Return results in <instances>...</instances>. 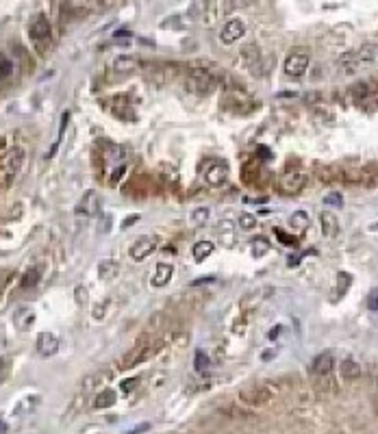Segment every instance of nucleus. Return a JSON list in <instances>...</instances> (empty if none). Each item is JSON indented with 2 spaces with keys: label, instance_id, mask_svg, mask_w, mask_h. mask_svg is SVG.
I'll return each mask as SVG.
<instances>
[{
  "label": "nucleus",
  "instance_id": "obj_1",
  "mask_svg": "<svg viewBox=\"0 0 378 434\" xmlns=\"http://www.w3.org/2000/svg\"><path fill=\"white\" fill-rule=\"evenodd\" d=\"M202 176H205L207 184H211V187H222V184L228 180V163L222 159H213L211 163H207Z\"/></svg>",
  "mask_w": 378,
  "mask_h": 434
},
{
  "label": "nucleus",
  "instance_id": "obj_2",
  "mask_svg": "<svg viewBox=\"0 0 378 434\" xmlns=\"http://www.w3.org/2000/svg\"><path fill=\"white\" fill-rule=\"evenodd\" d=\"M187 87L196 94H211L215 89V78L207 70H191L187 74Z\"/></svg>",
  "mask_w": 378,
  "mask_h": 434
},
{
  "label": "nucleus",
  "instance_id": "obj_3",
  "mask_svg": "<svg viewBox=\"0 0 378 434\" xmlns=\"http://www.w3.org/2000/svg\"><path fill=\"white\" fill-rule=\"evenodd\" d=\"M244 35H246V24L241 22V20H237V18L228 20V22L220 28V42H222L224 46L235 44L237 39H241Z\"/></svg>",
  "mask_w": 378,
  "mask_h": 434
},
{
  "label": "nucleus",
  "instance_id": "obj_4",
  "mask_svg": "<svg viewBox=\"0 0 378 434\" xmlns=\"http://www.w3.org/2000/svg\"><path fill=\"white\" fill-rule=\"evenodd\" d=\"M285 74L292 76V78H298L302 76L309 68V54L307 52H292L289 57L285 59Z\"/></svg>",
  "mask_w": 378,
  "mask_h": 434
},
{
  "label": "nucleus",
  "instance_id": "obj_5",
  "mask_svg": "<svg viewBox=\"0 0 378 434\" xmlns=\"http://www.w3.org/2000/svg\"><path fill=\"white\" fill-rule=\"evenodd\" d=\"M155 250H157V237L143 235L139 239H135V243L131 245L128 254H131V259H135V261H143L146 256H150Z\"/></svg>",
  "mask_w": 378,
  "mask_h": 434
},
{
  "label": "nucleus",
  "instance_id": "obj_6",
  "mask_svg": "<svg viewBox=\"0 0 378 434\" xmlns=\"http://www.w3.org/2000/svg\"><path fill=\"white\" fill-rule=\"evenodd\" d=\"M98 211H100V198L96 191H87L74 208V213L80 217H94V215H98Z\"/></svg>",
  "mask_w": 378,
  "mask_h": 434
},
{
  "label": "nucleus",
  "instance_id": "obj_7",
  "mask_svg": "<svg viewBox=\"0 0 378 434\" xmlns=\"http://www.w3.org/2000/svg\"><path fill=\"white\" fill-rule=\"evenodd\" d=\"M57 350H59V339L54 336L52 332H39L37 336V354L39 356H54L57 354Z\"/></svg>",
  "mask_w": 378,
  "mask_h": 434
},
{
  "label": "nucleus",
  "instance_id": "obj_8",
  "mask_svg": "<svg viewBox=\"0 0 378 434\" xmlns=\"http://www.w3.org/2000/svg\"><path fill=\"white\" fill-rule=\"evenodd\" d=\"M304 184V174L300 170H287L283 174V178H280V187H283L287 194H296V191H300Z\"/></svg>",
  "mask_w": 378,
  "mask_h": 434
},
{
  "label": "nucleus",
  "instance_id": "obj_9",
  "mask_svg": "<svg viewBox=\"0 0 378 434\" xmlns=\"http://www.w3.org/2000/svg\"><path fill=\"white\" fill-rule=\"evenodd\" d=\"M333 365H335V356H333V352H322V354H317L315 358H313V374L315 376H328L333 371Z\"/></svg>",
  "mask_w": 378,
  "mask_h": 434
},
{
  "label": "nucleus",
  "instance_id": "obj_10",
  "mask_svg": "<svg viewBox=\"0 0 378 434\" xmlns=\"http://www.w3.org/2000/svg\"><path fill=\"white\" fill-rule=\"evenodd\" d=\"M174 276V267L170 263H159L155 267V276H152V287H165Z\"/></svg>",
  "mask_w": 378,
  "mask_h": 434
},
{
  "label": "nucleus",
  "instance_id": "obj_11",
  "mask_svg": "<svg viewBox=\"0 0 378 434\" xmlns=\"http://www.w3.org/2000/svg\"><path fill=\"white\" fill-rule=\"evenodd\" d=\"M31 37L33 39H48L50 37V22H48L44 15H37V18L31 22Z\"/></svg>",
  "mask_w": 378,
  "mask_h": 434
},
{
  "label": "nucleus",
  "instance_id": "obj_12",
  "mask_svg": "<svg viewBox=\"0 0 378 434\" xmlns=\"http://www.w3.org/2000/svg\"><path fill=\"white\" fill-rule=\"evenodd\" d=\"M319 224H322V232L326 237H335L339 232V222H337V217L331 211H324L319 215Z\"/></svg>",
  "mask_w": 378,
  "mask_h": 434
},
{
  "label": "nucleus",
  "instance_id": "obj_13",
  "mask_svg": "<svg viewBox=\"0 0 378 434\" xmlns=\"http://www.w3.org/2000/svg\"><path fill=\"white\" fill-rule=\"evenodd\" d=\"M213 250H215V243H211V241H198V243H194V247H191V256H194L196 263H202L207 256H211Z\"/></svg>",
  "mask_w": 378,
  "mask_h": 434
},
{
  "label": "nucleus",
  "instance_id": "obj_14",
  "mask_svg": "<svg viewBox=\"0 0 378 434\" xmlns=\"http://www.w3.org/2000/svg\"><path fill=\"white\" fill-rule=\"evenodd\" d=\"M143 358H146V348H143V345H135V348L122 358V367L124 369H131V367H135Z\"/></svg>",
  "mask_w": 378,
  "mask_h": 434
},
{
  "label": "nucleus",
  "instance_id": "obj_15",
  "mask_svg": "<svg viewBox=\"0 0 378 434\" xmlns=\"http://www.w3.org/2000/svg\"><path fill=\"white\" fill-rule=\"evenodd\" d=\"M33 321H35V313L26 306L15 313V326H18L20 330H28V328L33 326Z\"/></svg>",
  "mask_w": 378,
  "mask_h": 434
},
{
  "label": "nucleus",
  "instance_id": "obj_16",
  "mask_svg": "<svg viewBox=\"0 0 378 434\" xmlns=\"http://www.w3.org/2000/svg\"><path fill=\"white\" fill-rule=\"evenodd\" d=\"M250 252H252L254 259H261V256H265L270 252V241L265 237H254L252 243H250Z\"/></svg>",
  "mask_w": 378,
  "mask_h": 434
},
{
  "label": "nucleus",
  "instance_id": "obj_17",
  "mask_svg": "<svg viewBox=\"0 0 378 434\" xmlns=\"http://www.w3.org/2000/svg\"><path fill=\"white\" fill-rule=\"evenodd\" d=\"M341 374H343V378H348V380H355V378L361 376V367L352 358H345L341 363Z\"/></svg>",
  "mask_w": 378,
  "mask_h": 434
},
{
  "label": "nucleus",
  "instance_id": "obj_18",
  "mask_svg": "<svg viewBox=\"0 0 378 434\" xmlns=\"http://www.w3.org/2000/svg\"><path fill=\"white\" fill-rule=\"evenodd\" d=\"M98 274L102 280H111V278H115L118 274V263L115 261H102L98 265Z\"/></svg>",
  "mask_w": 378,
  "mask_h": 434
},
{
  "label": "nucleus",
  "instance_id": "obj_19",
  "mask_svg": "<svg viewBox=\"0 0 378 434\" xmlns=\"http://www.w3.org/2000/svg\"><path fill=\"white\" fill-rule=\"evenodd\" d=\"M113 404H115V391H111V389L102 391L100 395L96 397V401H94L96 408H109V406H113Z\"/></svg>",
  "mask_w": 378,
  "mask_h": 434
},
{
  "label": "nucleus",
  "instance_id": "obj_20",
  "mask_svg": "<svg viewBox=\"0 0 378 434\" xmlns=\"http://www.w3.org/2000/svg\"><path fill=\"white\" fill-rule=\"evenodd\" d=\"M137 68V59L135 57H118L113 61V70L115 72H131Z\"/></svg>",
  "mask_w": 378,
  "mask_h": 434
},
{
  "label": "nucleus",
  "instance_id": "obj_21",
  "mask_svg": "<svg viewBox=\"0 0 378 434\" xmlns=\"http://www.w3.org/2000/svg\"><path fill=\"white\" fill-rule=\"evenodd\" d=\"M289 226L296 228V230H304L309 226V217L304 211H298V213H294L292 217H289Z\"/></svg>",
  "mask_w": 378,
  "mask_h": 434
},
{
  "label": "nucleus",
  "instance_id": "obj_22",
  "mask_svg": "<svg viewBox=\"0 0 378 434\" xmlns=\"http://www.w3.org/2000/svg\"><path fill=\"white\" fill-rule=\"evenodd\" d=\"M357 57H359V61H363V63L374 61V57H376V46H374V44L361 46V50L357 52Z\"/></svg>",
  "mask_w": 378,
  "mask_h": 434
},
{
  "label": "nucleus",
  "instance_id": "obj_23",
  "mask_svg": "<svg viewBox=\"0 0 378 434\" xmlns=\"http://www.w3.org/2000/svg\"><path fill=\"white\" fill-rule=\"evenodd\" d=\"M194 365H196V371L207 374V371H209V365H211V360H209V356L205 354L202 350H198V352H196V360H194Z\"/></svg>",
  "mask_w": 378,
  "mask_h": 434
},
{
  "label": "nucleus",
  "instance_id": "obj_24",
  "mask_svg": "<svg viewBox=\"0 0 378 434\" xmlns=\"http://www.w3.org/2000/svg\"><path fill=\"white\" fill-rule=\"evenodd\" d=\"M209 220V208L200 206V208H194V213H191V224L194 226H205Z\"/></svg>",
  "mask_w": 378,
  "mask_h": 434
},
{
  "label": "nucleus",
  "instance_id": "obj_25",
  "mask_svg": "<svg viewBox=\"0 0 378 434\" xmlns=\"http://www.w3.org/2000/svg\"><path fill=\"white\" fill-rule=\"evenodd\" d=\"M239 226L244 230H252L256 226V217L252 213H241L239 215Z\"/></svg>",
  "mask_w": 378,
  "mask_h": 434
},
{
  "label": "nucleus",
  "instance_id": "obj_26",
  "mask_svg": "<svg viewBox=\"0 0 378 434\" xmlns=\"http://www.w3.org/2000/svg\"><path fill=\"white\" fill-rule=\"evenodd\" d=\"M37 283H39V269H31V271H26V276H24L22 287H33Z\"/></svg>",
  "mask_w": 378,
  "mask_h": 434
},
{
  "label": "nucleus",
  "instance_id": "obj_27",
  "mask_svg": "<svg viewBox=\"0 0 378 434\" xmlns=\"http://www.w3.org/2000/svg\"><path fill=\"white\" fill-rule=\"evenodd\" d=\"M367 308L372 313H378V287H374L367 295Z\"/></svg>",
  "mask_w": 378,
  "mask_h": 434
},
{
  "label": "nucleus",
  "instance_id": "obj_28",
  "mask_svg": "<svg viewBox=\"0 0 378 434\" xmlns=\"http://www.w3.org/2000/svg\"><path fill=\"white\" fill-rule=\"evenodd\" d=\"M324 204H326V206H337V208H339V206L343 204V198H341L339 194H328V196H324Z\"/></svg>",
  "mask_w": 378,
  "mask_h": 434
},
{
  "label": "nucleus",
  "instance_id": "obj_29",
  "mask_svg": "<svg viewBox=\"0 0 378 434\" xmlns=\"http://www.w3.org/2000/svg\"><path fill=\"white\" fill-rule=\"evenodd\" d=\"M11 70H13V63L9 59H5V57H0V76H9L11 74Z\"/></svg>",
  "mask_w": 378,
  "mask_h": 434
},
{
  "label": "nucleus",
  "instance_id": "obj_30",
  "mask_svg": "<svg viewBox=\"0 0 378 434\" xmlns=\"http://www.w3.org/2000/svg\"><path fill=\"white\" fill-rule=\"evenodd\" d=\"M337 278H339V295H343V293H345V289H348V285L352 283V278H350L348 274H345V271H341V274L337 276Z\"/></svg>",
  "mask_w": 378,
  "mask_h": 434
},
{
  "label": "nucleus",
  "instance_id": "obj_31",
  "mask_svg": "<svg viewBox=\"0 0 378 434\" xmlns=\"http://www.w3.org/2000/svg\"><path fill=\"white\" fill-rule=\"evenodd\" d=\"M276 235H278V239H283V241H287L285 245H298V241H296L294 237H287L285 232H280V230H276Z\"/></svg>",
  "mask_w": 378,
  "mask_h": 434
},
{
  "label": "nucleus",
  "instance_id": "obj_32",
  "mask_svg": "<svg viewBox=\"0 0 378 434\" xmlns=\"http://www.w3.org/2000/svg\"><path fill=\"white\" fill-rule=\"evenodd\" d=\"M150 430V423H141L137 425V428H133L131 432H126V434H141V432H148Z\"/></svg>",
  "mask_w": 378,
  "mask_h": 434
},
{
  "label": "nucleus",
  "instance_id": "obj_33",
  "mask_svg": "<svg viewBox=\"0 0 378 434\" xmlns=\"http://www.w3.org/2000/svg\"><path fill=\"white\" fill-rule=\"evenodd\" d=\"M124 170H126V167H124V165H120V167H115V172H113V178H111V180H113V182H115V180L120 178V176H122V174H124Z\"/></svg>",
  "mask_w": 378,
  "mask_h": 434
},
{
  "label": "nucleus",
  "instance_id": "obj_34",
  "mask_svg": "<svg viewBox=\"0 0 378 434\" xmlns=\"http://www.w3.org/2000/svg\"><path fill=\"white\" fill-rule=\"evenodd\" d=\"M137 220H139L137 215H131V217H128V220H126V222L122 224V228H128V226H131V224H135V222H137Z\"/></svg>",
  "mask_w": 378,
  "mask_h": 434
},
{
  "label": "nucleus",
  "instance_id": "obj_35",
  "mask_svg": "<svg viewBox=\"0 0 378 434\" xmlns=\"http://www.w3.org/2000/svg\"><path fill=\"white\" fill-rule=\"evenodd\" d=\"M133 382H135V380H126V384L122 382V391H131V387H133Z\"/></svg>",
  "mask_w": 378,
  "mask_h": 434
},
{
  "label": "nucleus",
  "instance_id": "obj_36",
  "mask_svg": "<svg viewBox=\"0 0 378 434\" xmlns=\"http://www.w3.org/2000/svg\"><path fill=\"white\" fill-rule=\"evenodd\" d=\"M0 367H3V360H0Z\"/></svg>",
  "mask_w": 378,
  "mask_h": 434
},
{
  "label": "nucleus",
  "instance_id": "obj_37",
  "mask_svg": "<svg viewBox=\"0 0 378 434\" xmlns=\"http://www.w3.org/2000/svg\"><path fill=\"white\" fill-rule=\"evenodd\" d=\"M376 228H378V224H376Z\"/></svg>",
  "mask_w": 378,
  "mask_h": 434
}]
</instances>
